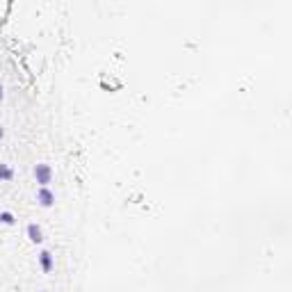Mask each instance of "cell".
<instances>
[{
  "instance_id": "obj_1",
  "label": "cell",
  "mask_w": 292,
  "mask_h": 292,
  "mask_svg": "<svg viewBox=\"0 0 292 292\" xmlns=\"http://www.w3.org/2000/svg\"><path fill=\"white\" fill-rule=\"evenodd\" d=\"M32 173H34V180H37L41 188H48V185L52 183V167L46 165V162H39V165H34Z\"/></svg>"
},
{
  "instance_id": "obj_2",
  "label": "cell",
  "mask_w": 292,
  "mask_h": 292,
  "mask_svg": "<svg viewBox=\"0 0 292 292\" xmlns=\"http://www.w3.org/2000/svg\"><path fill=\"white\" fill-rule=\"evenodd\" d=\"M37 201L41 208H52L55 206V194H52V189L51 188H41L37 192Z\"/></svg>"
},
{
  "instance_id": "obj_3",
  "label": "cell",
  "mask_w": 292,
  "mask_h": 292,
  "mask_svg": "<svg viewBox=\"0 0 292 292\" xmlns=\"http://www.w3.org/2000/svg\"><path fill=\"white\" fill-rule=\"evenodd\" d=\"M25 233H28V240H30L32 244H41V242H44V231H41L39 224H28Z\"/></svg>"
},
{
  "instance_id": "obj_4",
  "label": "cell",
  "mask_w": 292,
  "mask_h": 292,
  "mask_svg": "<svg viewBox=\"0 0 292 292\" xmlns=\"http://www.w3.org/2000/svg\"><path fill=\"white\" fill-rule=\"evenodd\" d=\"M39 265H41V270H44V274H51L52 270H55V258H52L51 251H41L39 254Z\"/></svg>"
},
{
  "instance_id": "obj_5",
  "label": "cell",
  "mask_w": 292,
  "mask_h": 292,
  "mask_svg": "<svg viewBox=\"0 0 292 292\" xmlns=\"http://www.w3.org/2000/svg\"><path fill=\"white\" fill-rule=\"evenodd\" d=\"M14 178V169L5 162H0V180H12Z\"/></svg>"
},
{
  "instance_id": "obj_6",
  "label": "cell",
  "mask_w": 292,
  "mask_h": 292,
  "mask_svg": "<svg viewBox=\"0 0 292 292\" xmlns=\"http://www.w3.org/2000/svg\"><path fill=\"white\" fill-rule=\"evenodd\" d=\"M16 222V217H14V212H9V210H2L0 212V224H5V226H12Z\"/></svg>"
},
{
  "instance_id": "obj_7",
  "label": "cell",
  "mask_w": 292,
  "mask_h": 292,
  "mask_svg": "<svg viewBox=\"0 0 292 292\" xmlns=\"http://www.w3.org/2000/svg\"><path fill=\"white\" fill-rule=\"evenodd\" d=\"M2 139H5V128L0 126V142H2Z\"/></svg>"
},
{
  "instance_id": "obj_8",
  "label": "cell",
  "mask_w": 292,
  "mask_h": 292,
  "mask_svg": "<svg viewBox=\"0 0 292 292\" xmlns=\"http://www.w3.org/2000/svg\"><path fill=\"white\" fill-rule=\"evenodd\" d=\"M5 98V89H2V85H0V101Z\"/></svg>"
},
{
  "instance_id": "obj_9",
  "label": "cell",
  "mask_w": 292,
  "mask_h": 292,
  "mask_svg": "<svg viewBox=\"0 0 292 292\" xmlns=\"http://www.w3.org/2000/svg\"><path fill=\"white\" fill-rule=\"evenodd\" d=\"M41 292H48V290H41Z\"/></svg>"
}]
</instances>
